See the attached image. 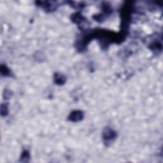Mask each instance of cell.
<instances>
[{
    "label": "cell",
    "instance_id": "obj_1",
    "mask_svg": "<svg viewBox=\"0 0 163 163\" xmlns=\"http://www.w3.org/2000/svg\"><path fill=\"white\" fill-rule=\"evenodd\" d=\"M117 136L116 132L110 127H107L103 132V140L107 145H108V143L112 142L114 139H116Z\"/></svg>",
    "mask_w": 163,
    "mask_h": 163
},
{
    "label": "cell",
    "instance_id": "obj_2",
    "mask_svg": "<svg viewBox=\"0 0 163 163\" xmlns=\"http://www.w3.org/2000/svg\"><path fill=\"white\" fill-rule=\"evenodd\" d=\"M71 20L79 26H81L82 29L84 28L85 23L87 22V20H86L82 16H81L80 13H79L73 14L72 17H71Z\"/></svg>",
    "mask_w": 163,
    "mask_h": 163
},
{
    "label": "cell",
    "instance_id": "obj_3",
    "mask_svg": "<svg viewBox=\"0 0 163 163\" xmlns=\"http://www.w3.org/2000/svg\"><path fill=\"white\" fill-rule=\"evenodd\" d=\"M84 118V113L82 111L79 110H75L73 111L68 117L69 121L71 122H79Z\"/></svg>",
    "mask_w": 163,
    "mask_h": 163
},
{
    "label": "cell",
    "instance_id": "obj_4",
    "mask_svg": "<svg viewBox=\"0 0 163 163\" xmlns=\"http://www.w3.org/2000/svg\"><path fill=\"white\" fill-rule=\"evenodd\" d=\"M54 81L56 84L62 85L65 83L66 77L62 74L57 73L55 74V76H54Z\"/></svg>",
    "mask_w": 163,
    "mask_h": 163
},
{
    "label": "cell",
    "instance_id": "obj_5",
    "mask_svg": "<svg viewBox=\"0 0 163 163\" xmlns=\"http://www.w3.org/2000/svg\"><path fill=\"white\" fill-rule=\"evenodd\" d=\"M1 72L2 75L4 76H10L11 75V71L7 68L5 65H2L1 68Z\"/></svg>",
    "mask_w": 163,
    "mask_h": 163
},
{
    "label": "cell",
    "instance_id": "obj_6",
    "mask_svg": "<svg viewBox=\"0 0 163 163\" xmlns=\"http://www.w3.org/2000/svg\"><path fill=\"white\" fill-rule=\"evenodd\" d=\"M1 116H7V114L8 113V109L7 104H3L1 105Z\"/></svg>",
    "mask_w": 163,
    "mask_h": 163
},
{
    "label": "cell",
    "instance_id": "obj_7",
    "mask_svg": "<svg viewBox=\"0 0 163 163\" xmlns=\"http://www.w3.org/2000/svg\"><path fill=\"white\" fill-rule=\"evenodd\" d=\"M21 161H23V159H26V162H27L26 161V159H30V153H29L27 150H24L22 154V156H21Z\"/></svg>",
    "mask_w": 163,
    "mask_h": 163
}]
</instances>
